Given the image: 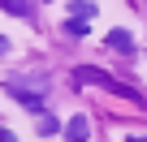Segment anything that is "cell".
Returning <instances> with one entry per match:
<instances>
[{
  "mask_svg": "<svg viewBox=\"0 0 147 142\" xmlns=\"http://www.w3.org/2000/svg\"><path fill=\"white\" fill-rule=\"evenodd\" d=\"M78 82H87V86H104V91H113V95H125V99H138V95H134V86L117 82L113 73H104V69H91V65H82V69H78Z\"/></svg>",
  "mask_w": 147,
  "mask_h": 142,
  "instance_id": "6da1fadb",
  "label": "cell"
},
{
  "mask_svg": "<svg viewBox=\"0 0 147 142\" xmlns=\"http://www.w3.org/2000/svg\"><path fill=\"white\" fill-rule=\"evenodd\" d=\"M65 138H69V142H87V138H91V121H87V116H69Z\"/></svg>",
  "mask_w": 147,
  "mask_h": 142,
  "instance_id": "7a4b0ae2",
  "label": "cell"
},
{
  "mask_svg": "<svg viewBox=\"0 0 147 142\" xmlns=\"http://www.w3.org/2000/svg\"><path fill=\"white\" fill-rule=\"evenodd\" d=\"M108 47H117V52H134V35H130V30H113V35H108Z\"/></svg>",
  "mask_w": 147,
  "mask_h": 142,
  "instance_id": "3957f363",
  "label": "cell"
},
{
  "mask_svg": "<svg viewBox=\"0 0 147 142\" xmlns=\"http://www.w3.org/2000/svg\"><path fill=\"white\" fill-rule=\"evenodd\" d=\"M61 26H65V35H74V39H82V35H87V17H78V13H74V17H65Z\"/></svg>",
  "mask_w": 147,
  "mask_h": 142,
  "instance_id": "277c9868",
  "label": "cell"
},
{
  "mask_svg": "<svg viewBox=\"0 0 147 142\" xmlns=\"http://www.w3.org/2000/svg\"><path fill=\"white\" fill-rule=\"evenodd\" d=\"M5 13H18V17H30V0H0Z\"/></svg>",
  "mask_w": 147,
  "mask_h": 142,
  "instance_id": "5b68a950",
  "label": "cell"
},
{
  "mask_svg": "<svg viewBox=\"0 0 147 142\" xmlns=\"http://www.w3.org/2000/svg\"><path fill=\"white\" fill-rule=\"evenodd\" d=\"M18 103L26 112H43V95H18Z\"/></svg>",
  "mask_w": 147,
  "mask_h": 142,
  "instance_id": "8992f818",
  "label": "cell"
},
{
  "mask_svg": "<svg viewBox=\"0 0 147 142\" xmlns=\"http://www.w3.org/2000/svg\"><path fill=\"white\" fill-rule=\"evenodd\" d=\"M69 9H74V13H78V17H91V13H95V5H87V0H74V5H69Z\"/></svg>",
  "mask_w": 147,
  "mask_h": 142,
  "instance_id": "52a82bcc",
  "label": "cell"
},
{
  "mask_svg": "<svg viewBox=\"0 0 147 142\" xmlns=\"http://www.w3.org/2000/svg\"><path fill=\"white\" fill-rule=\"evenodd\" d=\"M61 125H56V116H39V133H56Z\"/></svg>",
  "mask_w": 147,
  "mask_h": 142,
  "instance_id": "ba28073f",
  "label": "cell"
},
{
  "mask_svg": "<svg viewBox=\"0 0 147 142\" xmlns=\"http://www.w3.org/2000/svg\"><path fill=\"white\" fill-rule=\"evenodd\" d=\"M0 142H18V138H13V133H9V129H0Z\"/></svg>",
  "mask_w": 147,
  "mask_h": 142,
  "instance_id": "9c48e42d",
  "label": "cell"
},
{
  "mask_svg": "<svg viewBox=\"0 0 147 142\" xmlns=\"http://www.w3.org/2000/svg\"><path fill=\"white\" fill-rule=\"evenodd\" d=\"M125 142H147V133H138V138H134V133H130V138H125Z\"/></svg>",
  "mask_w": 147,
  "mask_h": 142,
  "instance_id": "30bf717a",
  "label": "cell"
},
{
  "mask_svg": "<svg viewBox=\"0 0 147 142\" xmlns=\"http://www.w3.org/2000/svg\"><path fill=\"white\" fill-rule=\"evenodd\" d=\"M5 52H9V39H0V56H5Z\"/></svg>",
  "mask_w": 147,
  "mask_h": 142,
  "instance_id": "8fae6325",
  "label": "cell"
}]
</instances>
